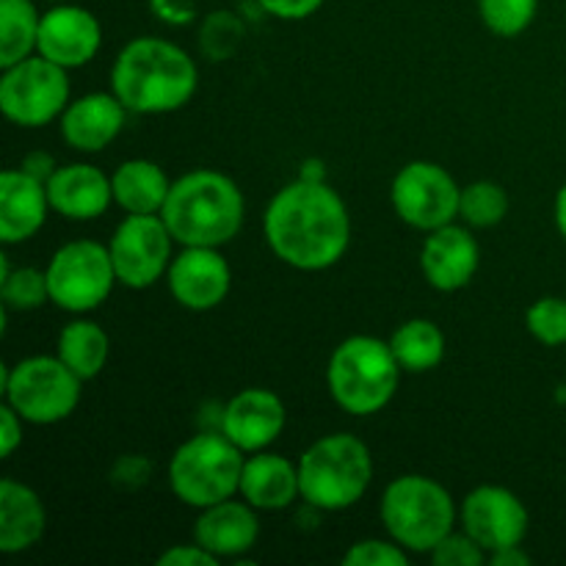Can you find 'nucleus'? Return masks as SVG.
I'll use <instances>...</instances> for the list:
<instances>
[{
	"label": "nucleus",
	"instance_id": "1",
	"mask_svg": "<svg viewBox=\"0 0 566 566\" xmlns=\"http://www.w3.org/2000/svg\"><path fill=\"white\" fill-rule=\"evenodd\" d=\"M265 243L280 263L296 271H326L352 243V213L329 182L296 177L271 197L263 216Z\"/></svg>",
	"mask_w": 566,
	"mask_h": 566
},
{
	"label": "nucleus",
	"instance_id": "2",
	"mask_svg": "<svg viewBox=\"0 0 566 566\" xmlns=\"http://www.w3.org/2000/svg\"><path fill=\"white\" fill-rule=\"evenodd\" d=\"M197 88V61L169 39H133L116 53L111 66V92L138 116L175 114L191 103Z\"/></svg>",
	"mask_w": 566,
	"mask_h": 566
},
{
	"label": "nucleus",
	"instance_id": "3",
	"mask_svg": "<svg viewBox=\"0 0 566 566\" xmlns=\"http://www.w3.org/2000/svg\"><path fill=\"white\" fill-rule=\"evenodd\" d=\"M160 219L177 247L224 249L243 230L247 199L224 171L191 169L171 180Z\"/></svg>",
	"mask_w": 566,
	"mask_h": 566
},
{
	"label": "nucleus",
	"instance_id": "4",
	"mask_svg": "<svg viewBox=\"0 0 566 566\" xmlns=\"http://www.w3.org/2000/svg\"><path fill=\"white\" fill-rule=\"evenodd\" d=\"M403 368L390 343L374 335H352L332 352L326 390L352 418H370L387 409L401 387Z\"/></svg>",
	"mask_w": 566,
	"mask_h": 566
},
{
	"label": "nucleus",
	"instance_id": "5",
	"mask_svg": "<svg viewBox=\"0 0 566 566\" xmlns=\"http://www.w3.org/2000/svg\"><path fill=\"white\" fill-rule=\"evenodd\" d=\"M302 501L318 512L357 506L374 481V453L348 431L324 434L298 457Z\"/></svg>",
	"mask_w": 566,
	"mask_h": 566
},
{
	"label": "nucleus",
	"instance_id": "6",
	"mask_svg": "<svg viewBox=\"0 0 566 566\" xmlns=\"http://www.w3.org/2000/svg\"><path fill=\"white\" fill-rule=\"evenodd\" d=\"M379 517L387 536L403 551L429 556L451 531H457L459 509L440 481L431 475L407 473L385 486Z\"/></svg>",
	"mask_w": 566,
	"mask_h": 566
},
{
	"label": "nucleus",
	"instance_id": "7",
	"mask_svg": "<svg viewBox=\"0 0 566 566\" xmlns=\"http://www.w3.org/2000/svg\"><path fill=\"white\" fill-rule=\"evenodd\" d=\"M247 453L227 440L221 431H199L188 437L169 459L166 481L182 506L208 509L213 503L235 497L241 490V473Z\"/></svg>",
	"mask_w": 566,
	"mask_h": 566
},
{
	"label": "nucleus",
	"instance_id": "8",
	"mask_svg": "<svg viewBox=\"0 0 566 566\" xmlns=\"http://www.w3.org/2000/svg\"><path fill=\"white\" fill-rule=\"evenodd\" d=\"M81 396L83 379L55 354H33L3 368V403L31 426L61 423L75 412Z\"/></svg>",
	"mask_w": 566,
	"mask_h": 566
},
{
	"label": "nucleus",
	"instance_id": "9",
	"mask_svg": "<svg viewBox=\"0 0 566 566\" xmlns=\"http://www.w3.org/2000/svg\"><path fill=\"white\" fill-rule=\"evenodd\" d=\"M44 274L50 304L72 315H86L103 307L119 285L111 249L88 238H77L55 249Z\"/></svg>",
	"mask_w": 566,
	"mask_h": 566
},
{
	"label": "nucleus",
	"instance_id": "10",
	"mask_svg": "<svg viewBox=\"0 0 566 566\" xmlns=\"http://www.w3.org/2000/svg\"><path fill=\"white\" fill-rule=\"evenodd\" d=\"M72 99L70 70L33 53L3 66L0 75V111L17 127H44L59 122Z\"/></svg>",
	"mask_w": 566,
	"mask_h": 566
},
{
	"label": "nucleus",
	"instance_id": "11",
	"mask_svg": "<svg viewBox=\"0 0 566 566\" xmlns=\"http://www.w3.org/2000/svg\"><path fill=\"white\" fill-rule=\"evenodd\" d=\"M462 186L434 160H409L392 177L390 205L398 219L418 232H434L459 219Z\"/></svg>",
	"mask_w": 566,
	"mask_h": 566
},
{
	"label": "nucleus",
	"instance_id": "12",
	"mask_svg": "<svg viewBox=\"0 0 566 566\" xmlns=\"http://www.w3.org/2000/svg\"><path fill=\"white\" fill-rule=\"evenodd\" d=\"M175 243L160 213H125L108 243L119 285L147 291L166 280L175 260Z\"/></svg>",
	"mask_w": 566,
	"mask_h": 566
},
{
	"label": "nucleus",
	"instance_id": "13",
	"mask_svg": "<svg viewBox=\"0 0 566 566\" xmlns=\"http://www.w3.org/2000/svg\"><path fill=\"white\" fill-rule=\"evenodd\" d=\"M459 523L490 553L523 545L531 528V514L512 490L501 484H481L468 492L459 506Z\"/></svg>",
	"mask_w": 566,
	"mask_h": 566
},
{
	"label": "nucleus",
	"instance_id": "14",
	"mask_svg": "<svg viewBox=\"0 0 566 566\" xmlns=\"http://www.w3.org/2000/svg\"><path fill=\"white\" fill-rule=\"evenodd\" d=\"M166 287L182 310L210 313L230 296L232 269L221 249L180 247L166 271Z\"/></svg>",
	"mask_w": 566,
	"mask_h": 566
},
{
	"label": "nucleus",
	"instance_id": "15",
	"mask_svg": "<svg viewBox=\"0 0 566 566\" xmlns=\"http://www.w3.org/2000/svg\"><path fill=\"white\" fill-rule=\"evenodd\" d=\"M103 48V25L97 14L77 3H53L39 22L36 53L64 70H81L97 59Z\"/></svg>",
	"mask_w": 566,
	"mask_h": 566
},
{
	"label": "nucleus",
	"instance_id": "16",
	"mask_svg": "<svg viewBox=\"0 0 566 566\" xmlns=\"http://www.w3.org/2000/svg\"><path fill=\"white\" fill-rule=\"evenodd\" d=\"M287 426L285 401L265 387H247L224 403L219 431L243 453L269 451Z\"/></svg>",
	"mask_w": 566,
	"mask_h": 566
},
{
	"label": "nucleus",
	"instance_id": "17",
	"mask_svg": "<svg viewBox=\"0 0 566 566\" xmlns=\"http://www.w3.org/2000/svg\"><path fill=\"white\" fill-rule=\"evenodd\" d=\"M479 265L481 247L468 224L451 221L440 230L426 232V241L420 247V271L434 291H462L479 274Z\"/></svg>",
	"mask_w": 566,
	"mask_h": 566
},
{
	"label": "nucleus",
	"instance_id": "18",
	"mask_svg": "<svg viewBox=\"0 0 566 566\" xmlns=\"http://www.w3.org/2000/svg\"><path fill=\"white\" fill-rule=\"evenodd\" d=\"M130 111L114 92H88L70 99L59 119L61 138L75 153L94 155L119 138Z\"/></svg>",
	"mask_w": 566,
	"mask_h": 566
},
{
	"label": "nucleus",
	"instance_id": "19",
	"mask_svg": "<svg viewBox=\"0 0 566 566\" xmlns=\"http://www.w3.org/2000/svg\"><path fill=\"white\" fill-rule=\"evenodd\" d=\"M191 539L199 542L205 551L213 553L219 562L243 558L249 551H254L260 539L258 509L249 506L241 495L227 497V501L213 503L208 509H199Z\"/></svg>",
	"mask_w": 566,
	"mask_h": 566
},
{
	"label": "nucleus",
	"instance_id": "20",
	"mask_svg": "<svg viewBox=\"0 0 566 566\" xmlns=\"http://www.w3.org/2000/svg\"><path fill=\"white\" fill-rule=\"evenodd\" d=\"M48 197L53 213L70 221H94L103 219L114 205V186L99 166L75 160L53 171L48 180Z\"/></svg>",
	"mask_w": 566,
	"mask_h": 566
},
{
	"label": "nucleus",
	"instance_id": "21",
	"mask_svg": "<svg viewBox=\"0 0 566 566\" xmlns=\"http://www.w3.org/2000/svg\"><path fill=\"white\" fill-rule=\"evenodd\" d=\"M50 213L53 208H50L48 182L36 180L20 166L3 171L0 177V241L3 247L31 241L48 224Z\"/></svg>",
	"mask_w": 566,
	"mask_h": 566
},
{
	"label": "nucleus",
	"instance_id": "22",
	"mask_svg": "<svg viewBox=\"0 0 566 566\" xmlns=\"http://www.w3.org/2000/svg\"><path fill=\"white\" fill-rule=\"evenodd\" d=\"M238 495L258 512H282L302 497L298 462L274 451L249 453L243 462Z\"/></svg>",
	"mask_w": 566,
	"mask_h": 566
},
{
	"label": "nucleus",
	"instance_id": "23",
	"mask_svg": "<svg viewBox=\"0 0 566 566\" xmlns=\"http://www.w3.org/2000/svg\"><path fill=\"white\" fill-rule=\"evenodd\" d=\"M48 509L36 490L14 479L0 481V553L20 556L42 542Z\"/></svg>",
	"mask_w": 566,
	"mask_h": 566
},
{
	"label": "nucleus",
	"instance_id": "24",
	"mask_svg": "<svg viewBox=\"0 0 566 566\" xmlns=\"http://www.w3.org/2000/svg\"><path fill=\"white\" fill-rule=\"evenodd\" d=\"M111 186L114 205H119L125 213H160L171 191L164 166L149 158L122 160L111 175Z\"/></svg>",
	"mask_w": 566,
	"mask_h": 566
},
{
	"label": "nucleus",
	"instance_id": "25",
	"mask_svg": "<svg viewBox=\"0 0 566 566\" xmlns=\"http://www.w3.org/2000/svg\"><path fill=\"white\" fill-rule=\"evenodd\" d=\"M55 357L83 381L97 379L111 359L108 332L94 321L77 315L75 321L61 326L59 337H55Z\"/></svg>",
	"mask_w": 566,
	"mask_h": 566
},
{
	"label": "nucleus",
	"instance_id": "26",
	"mask_svg": "<svg viewBox=\"0 0 566 566\" xmlns=\"http://www.w3.org/2000/svg\"><path fill=\"white\" fill-rule=\"evenodd\" d=\"M387 343L403 374H429L446 359V332L429 318L403 321Z\"/></svg>",
	"mask_w": 566,
	"mask_h": 566
},
{
	"label": "nucleus",
	"instance_id": "27",
	"mask_svg": "<svg viewBox=\"0 0 566 566\" xmlns=\"http://www.w3.org/2000/svg\"><path fill=\"white\" fill-rule=\"evenodd\" d=\"M39 22L33 0H0V70L36 53Z\"/></svg>",
	"mask_w": 566,
	"mask_h": 566
},
{
	"label": "nucleus",
	"instance_id": "28",
	"mask_svg": "<svg viewBox=\"0 0 566 566\" xmlns=\"http://www.w3.org/2000/svg\"><path fill=\"white\" fill-rule=\"evenodd\" d=\"M509 193L495 180H475L462 188V202H459V219L470 230H492L509 216Z\"/></svg>",
	"mask_w": 566,
	"mask_h": 566
},
{
	"label": "nucleus",
	"instance_id": "29",
	"mask_svg": "<svg viewBox=\"0 0 566 566\" xmlns=\"http://www.w3.org/2000/svg\"><path fill=\"white\" fill-rule=\"evenodd\" d=\"M50 302L48 274L33 265H20L0 276V307L6 313H33Z\"/></svg>",
	"mask_w": 566,
	"mask_h": 566
},
{
	"label": "nucleus",
	"instance_id": "30",
	"mask_svg": "<svg viewBox=\"0 0 566 566\" xmlns=\"http://www.w3.org/2000/svg\"><path fill=\"white\" fill-rule=\"evenodd\" d=\"M479 17L495 36L514 39L528 31L539 11V0H475Z\"/></svg>",
	"mask_w": 566,
	"mask_h": 566
},
{
	"label": "nucleus",
	"instance_id": "31",
	"mask_svg": "<svg viewBox=\"0 0 566 566\" xmlns=\"http://www.w3.org/2000/svg\"><path fill=\"white\" fill-rule=\"evenodd\" d=\"M247 28L232 11H213L199 25V53L210 61H227L241 48Z\"/></svg>",
	"mask_w": 566,
	"mask_h": 566
},
{
	"label": "nucleus",
	"instance_id": "32",
	"mask_svg": "<svg viewBox=\"0 0 566 566\" xmlns=\"http://www.w3.org/2000/svg\"><path fill=\"white\" fill-rule=\"evenodd\" d=\"M525 329L547 348L566 346V298L542 296L525 313Z\"/></svg>",
	"mask_w": 566,
	"mask_h": 566
},
{
	"label": "nucleus",
	"instance_id": "33",
	"mask_svg": "<svg viewBox=\"0 0 566 566\" xmlns=\"http://www.w3.org/2000/svg\"><path fill=\"white\" fill-rule=\"evenodd\" d=\"M346 566H409V553L398 542L387 539H359L343 553Z\"/></svg>",
	"mask_w": 566,
	"mask_h": 566
},
{
	"label": "nucleus",
	"instance_id": "34",
	"mask_svg": "<svg viewBox=\"0 0 566 566\" xmlns=\"http://www.w3.org/2000/svg\"><path fill=\"white\" fill-rule=\"evenodd\" d=\"M431 564L434 566H481L486 564V551L468 536L464 531H451L434 551L429 553Z\"/></svg>",
	"mask_w": 566,
	"mask_h": 566
},
{
	"label": "nucleus",
	"instance_id": "35",
	"mask_svg": "<svg viewBox=\"0 0 566 566\" xmlns=\"http://www.w3.org/2000/svg\"><path fill=\"white\" fill-rule=\"evenodd\" d=\"M149 475H153V462L142 453H127V457L116 459L114 468H111V484H116L119 490L136 492L149 484Z\"/></svg>",
	"mask_w": 566,
	"mask_h": 566
},
{
	"label": "nucleus",
	"instance_id": "36",
	"mask_svg": "<svg viewBox=\"0 0 566 566\" xmlns=\"http://www.w3.org/2000/svg\"><path fill=\"white\" fill-rule=\"evenodd\" d=\"M155 20L171 28H186L199 20V0H149Z\"/></svg>",
	"mask_w": 566,
	"mask_h": 566
},
{
	"label": "nucleus",
	"instance_id": "37",
	"mask_svg": "<svg viewBox=\"0 0 566 566\" xmlns=\"http://www.w3.org/2000/svg\"><path fill=\"white\" fill-rule=\"evenodd\" d=\"M160 566H216L219 558L210 551H205L199 542H186V545H171L166 547L158 556Z\"/></svg>",
	"mask_w": 566,
	"mask_h": 566
},
{
	"label": "nucleus",
	"instance_id": "38",
	"mask_svg": "<svg viewBox=\"0 0 566 566\" xmlns=\"http://www.w3.org/2000/svg\"><path fill=\"white\" fill-rule=\"evenodd\" d=\"M324 3L326 0H258V6L265 14L285 22L307 20V17H313Z\"/></svg>",
	"mask_w": 566,
	"mask_h": 566
},
{
	"label": "nucleus",
	"instance_id": "39",
	"mask_svg": "<svg viewBox=\"0 0 566 566\" xmlns=\"http://www.w3.org/2000/svg\"><path fill=\"white\" fill-rule=\"evenodd\" d=\"M22 431H25V420L9 403H3L0 407V457H14L17 448L22 446V437H25Z\"/></svg>",
	"mask_w": 566,
	"mask_h": 566
},
{
	"label": "nucleus",
	"instance_id": "40",
	"mask_svg": "<svg viewBox=\"0 0 566 566\" xmlns=\"http://www.w3.org/2000/svg\"><path fill=\"white\" fill-rule=\"evenodd\" d=\"M20 169L28 171L31 177H36V180L48 182L50 177H53V171L59 169V164H55V158L50 153H44V149H36V153H28L25 158H22Z\"/></svg>",
	"mask_w": 566,
	"mask_h": 566
},
{
	"label": "nucleus",
	"instance_id": "41",
	"mask_svg": "<svg viewBox=\"0 0 566 566\" xmlns=\"http://www.w3.org/2000/svg\"><path fill=\"white\" fill-rule=\"evenodd\" d=\"M490 564L492 566H528L531 556L523 551V545H517V547H506V551L490 553Z\"/></svg>",
	"mask_w": 566,
	"mask_h": 566
},
{
	"label": "nucleus",
	"instance_id": "42",
	"mask_svg": "<svg viewBox=\"0 0 566 566\" xmlns=\"http://www.w3.org/2000/svg\"><path fill=\"white\" fill-rule=\"evenodd\" d=\"M298 177L310 182H329V175H326V164L321 158H307L298 169Z\"/></svg>",
	"mask_w": 566,
	"mask_h": 566
},
{
	"label": "nucleus",
	"instance_id": "43",
	"mask_svg": "<svg viewBox=\"0 0 566 566\" xmlns=\"http://www.w3.org/2000/svg\"><path fill=\"white\" fill-rule=\"evenodd\" d=\"M553 219H556L558 235H562L566 241V182L562 188H558L556 202H553Z\"/></svg>",
	"mask_w": 566,
	"mask_h": 566
},
{
	"label": "nucleus",
	"instance_id": "44",
	"mask_svg": "<svg viewBox=\"0 0 566 566\" xmlns=\"http://www.w3.org/2000/svg\"><path fill=\"white\" fill-rule=\"evenodd\" d=\"M558 398H562V401H566V385L562 387V392H558Z\"/></svg>",
	"mask_w": 566,
	"mask_h": 566
},
{
	"label": "nucleus",
	"instance_id": "45",
	"mask_svg": "<svg viewBox=\"0 0 566 566\" xmlns=\"http://www.w3.org/2000/svg\"><path fill=\"white\" fill-rule=\"evenodd\" d=\"M48 3H61V0H48Z\"/></svg>",
	"mask_w": 566,
	"mask_h": 566
}]
</instances>
